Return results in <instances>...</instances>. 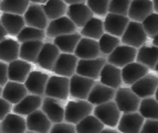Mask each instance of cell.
Segmentation results:
<instances>
[{"label":"cell","instance_id":"1f68e13d","mask_svg":"<svg viewBox=\"0 0 158 133\" xmlns=\"http://www.w3.org/2000/svg\"><path fill=\"white\" fill-rule=\"evenodd\" d=\"M43 44H44L43 41H30L21 43L19 58L31 63V64H37L38 56L42 50Z\"/></svg>","mask_w":158,"mask_h":133},{"label":"cell","instance_id":"681fc988","mask_svg":"<svg viewBox=\"0 0 158 133\" xmlns=\"http://www.w3.org/2000/svg\"><path fill=\"white\" fill-rule=\"evenodd\" d=\"M63 1L68 6L75 5V3H81V2H86V0H63Z\"/></svg>","mask_w":158,"mask_h":133},{"label":"cell","instance_id":"db71d44e","mask_svg":"<svg viewBox=\"0 0 158 133\" xmlns=\"http://www.w3.org/2000/svg\"><path fill=\"white\" fill-rule=\"evenodd\" d=\"M153 45H155V46L158 47V34L155 37H153Z\"/></svg>","mask_w":158,"mask_h":133},{"label":"cell","instance_id":"7dc6e473","mask_svg":"<svg viewBox=\"0 0 158 133\" xmlns=\"http://www.w3.org/2000/svg\"><path fill=\"white\" fill-rule=\"evenodd\" d=\"M9 81L8 76V63L0 61V86L5 87V85Z\"/></svg>","mask_w":158,"mask_h":133},{"label":"cell","instance_id":"5bb4252c","mask_svg":"<svg viewBox=\"0 0 158 133\" xmlns=\"http://www.w3.org/2000/svg\"><path fill=\"white\" fill-rule=\"evenodd\" d=\"M61 52L54 43L45 42L37 60V65L45 71L52 72L53 66L58 61Z\"/></svg>","mask_w":158,"mask_h":133},{"label":"cell","instance_id":"91938a15","mask_svg":"<svg viewBox=\"0 0 158 133\" xmlns=\"http://www.w3.org/2000/svg\"><path fill=\"white\" fill-rule=\"evenodd\" d=\"M1 1H2V0H0V2H1Z\"/></svg>","mask_w":158,"mask_h":133},{"label":"cell","instance_id":"e575fe53","mask_svg":"<svg viewBox=\"0 0 158 133\" xmlns=\"http://www.w3.org/2000/svg\"><path fill=\"white\" fill-rule=\"evenodd\" d=\"M81 35L83 37H89V39L98 40L102 37V35L105 33L104 30V21L100 18L93 17L81 29Z\"/></svg>","mask_w":158,"mask_h":133},{"label":"cell","instance_id":"ac0fdd59","mask_svg":"<svg viewBox=\"0 0 158 133\" xmlns=\"http://www.w3.org/2000/svg\"><path fill=\"white\" fill-rule=\"evenodd\" d=\"M145 120L146 119L139 112L123 113L117 129L122 133H139Z\"/></svg>","mask_w":158,"mask_h":133},{"label":"cell","instance_id":"6f0895ef","mask_svg":"<svg viewBox=\"0 0 158 133\" xmlns=\"http://www.w3.org/2000/svg\"><path fill=\"white\" fill-rule=\"evenodd\" d=\"M155 71L157 72V74H158V63H157V65H156V67H155Z\"/></svg>","mask_w":158,"mask_h":133},{"label":"cell","instance_id":"bcb514c9","mask_svg":"<svg viewBox=\"0 0 158 133\" xmlns=\"http://www.w3.org/2000/svg\"><path fill=\"white\" fill-rule=\"evenodd\" d=\"M12 108H13V104H11L9 101L3 99L2 97H0V122H1L9 113H11Z\"/></svg>","mask_w":158,"mask_h":133},{"label":"cell","instance_id":"8d00e7d4","mask_svg":"<svg viewBox=\"0 0 158 133\" xmlns=\"http://www.w3.org/2000/svg\"><path fill=\"white\" fill-rule=\"evenodd\" d=\"M30 3V0H2L0 2V11L23 16Z\"/></svg>","mask_w":158,"mask_h":133},{"label":"cell","instance_id":"8992f818","mask_svg":"<svg viewBox=\"0 0 158 133\" xmlns=\"http://www.w3.org/2000/svg\"><path fill=\"white\" fill-rule=\"evenodd\" d=\"M95 83L94 79L74 74L70 78V96L74 99L87 100Z\"/></svg>","mask_w":158,"mask_h":133},{"label":"cell","instance_id":"f1b7e54d","mask_svg":"<svg viewBox=\"0 0 158 133\" xmlns=\"http://www.w3.org/2000/svg\"><path fill=\"white\" fill-rule=\"evenodd\" d=\"M0 21L5 26L6 31L8 32V35L11 37H18V34L26 26L23 16L15 14V13L2 12V14L0 16Z\"/></svg>","mask_w":158,"mask_h":133},{"label":"cell","instance_id":"6da1fadb","mask_svg":"<svg viewBox=\"0 0 158 133\" xmlns=\"http://www.w3.org/2000/svg\"><path fill=\"white\" fill-rule=\"evenodd\" d=\"M93 110H94V106L87 100H70L65 104L64 121L72 124H77L83 119L92 115Z\"/></svg>","mask_w":158,"mask_h":133},{"label":"cell","instance_id":"d6986e66","mask_svg":"<svg viewBox=\"0 0 158 133\" xmlns=\"http://www.w3.org/2000/svg\"><path fill=\"white\" fill-rule=\"evenodd\" d=\"M27 129L35 133H49L52 128V122L42 110L39 109L26 117Z\"/></svg>","mask_w":158,"mask_h":133},{"label":"cell","instance_id":"484cf974","mask_svg":"<svg viewBox=\"0 0 158 133\" xmlns=\"http://www.w3.org/2000/svg\"><path fill=\"white\" fill-rule=\"evenodd\" d=\"M27 131L26 118L17 113H9L0 122V133H26Z\"/></svg>","mask_w":158,"mask_h":133},{"label":"cell","instance_id":"11a10c76","mask_svg":"<svg viewBox=\"0 0 158 133\" xmlns=\"http://www.w3.org/2000/svg\"><path fill=\"white\" fill-rule=\"evenodd\" d=\"M155 99L158 101V87H157V90H156V92H155Z\"/></svg>","mask_w":158,"mask_h":133},{"label":"cell","instance_id":"2e32d148","mask_svg":"<svg viewBox=\"0 0 158 133\" xmlns=\"http://www.w3.org/2000/svg\"><path fill=\"white\" fill-rule=\"evenodd\" d=\"M158 87V77L152 74H147L142 79L131 86V89L139 97L140 99L149 98L155 96V92Z\"/></svg>","mask_w":158,"mask_h":133},{"label":"cell","instance_id":"b9f144b4","mask_svg":"<svg viewBox=\"0 0 158 133\" xmlns=\"http://www.w3.org/2000/svg\"><path fill=\"white\" fill-rule=\"evenodd\" d=\"M111 0H86V5L95 16L104 17L108 13V6Z\"/></svg>","mask_w":158,"mask_h":133},{"label":"cell","instance_id":"d590c367","mask_svg":"<svg viewBox=\"0 0 158 133\" xmlns=\"http://www.w3.org/2000/svg\"><path fill=\"white\" fill-rule=\"evenodd\" d=\"M104 123L101 122L94 115H91L75 124L77 133H101L104 129Z\"/></svg>","mask_w":158,"mask_h":133},{"label":"cell","instance_id":"680465c9","mask_svg":"<svg viewBox=\"0 0 158 133\" xmlns=\"http://www.w3.org/2000/svg\"><path fill=\"white\" fill-rule=\"evenodd\" d=\"M26 133H35V132H32V131H29V130H28V131H27Z\"/></svg>","mask_w":158,"mask_h":133},{"label":"cell","instance_id":"7a4b0ae2","mask_svg":"<svg viewBox=\"0 0 158 133\" xmlns=\"http://www.w3.org/2000/svg\"><path fill=\"white\" fill-rule=\"evenodd\" d=\"M114 101L116 102L121 112L129 113L138 111L142 99L131 88L121 87V88L116 89Z\"/></svg>","mask_w":158,"mask_h":133},{"label":"cell","instance_id":"ba28073f","mask_svg":"<svg viewBox=\"0 0 158 133\" xmlns=\"http://www.w3.org/2000/svg\"><path fill=\"white\" fill-rule=\"evenodd\" d=\"M106 63H107V60L105 57H98L93 60H79L77 74L96 80L100 78V74Z\"/></svg>","mask_w":158,"mask_h":133},{"label":"cell","instance_id":"836d02e7","mask_svg":"<svg viewBox=\"0 0 158 133\" xmlns=\"http://www.w3.org/2000/svg\"><path fill=\"white\" fill-rule=\"evenodd\" d=\"M41 6L44 10L47 18L50 21L66 16L69 7L63 0H48L47 2H44Z\"/></svg>","mask_w":158,"mask_h":133},{"label":"cell","instance_id":"3957f363","mask_svg":"<svg viewBox=\"0 0 158 133\" xmlns=\"http://www.w3.org/2000/svg\"><path fill=\"white\" fill-rule=\"evenodd\" d=\"M121 110L118 109L117 104L114 100L105 102V104L95 106L93 110V115L98 118L104 125H107L110 128H115L118 125L119 119H121Z\"/></svg>","mask_w":158,"mask_h":133},{"label":"cell","instance_id":"f35d334b","mask_svg":"<svg viewBox=\"0 0 158 133\" xmlns=\"http://www.w3.org/2000/svg\"><path fill=\"white\" fill-rule=\"evenodd\" d=\"M47 37L45 34V30H40L37 28H32V26L26 25L21 32L18 34L17 40L21 44L24 42H30V41H43Z\"/></svg>","mask_w":158,"mask_h":133},{"label":"cell","instance_id":"60d3db41","mask_svg":"<svg viewBox=\"0 0 158 133\" xmlns=\"http://www.w3.org/2000/svg\"><path fill=\"white\" fill-rule=\"evenodd\" d=\"M131 0H111L108 6V13H115L128 17Z\"/></svg>","mask_w":158,"mask_h":133},{"label":"cell","instance_id":"ffe728a7","mask_svg":"<svg viewBox=\"0 0 158 133\" xmlns=\"http://www.w3.org/2000/svg\"><path fill=\"white\" fill-rule=\"evenodd\" d=\"M74 55L79 60H93V58L100 57L101 50L98 41L82 37L75 49Z\"/></svg>","mask_w":158,"mask_h":133},{"label":"cell","instance_id":"f907efd6","mask_svg":"<svg viewBox=\"0 0 158 133\" xmlns=\"http://www.w3.org/2000/svg\"><path fill=\"white\" fill-rule=\"evenodd\" d=\"M101 133H119V131L115 130L113 128H104Z\"/></svg>","mask_w":158,"mask_h":133},{"label":"cell","instance_id":"30bf717a","mask_svg":"<svg viewBox=\"0 0 158 133\" xmlns=\"http://www.w3.org/2000/svg\"><path fill=\"white\" fill-rule=\"evenodd\" d=\"M77 63H79V58L74 54L61 53L58 61L53 66L52 72L58 76L71 78L74 74H77Z\"/></svg>","mask_w":158,"mask_h":133},{"label":"cell","instance_id":"f546056e","mask_svg":"<svg viewBox=\"0 0 158 133\" xmlns=\"http://www.w3.org/2000/svg\"><path fill=\"white\" fill-rule=\"evenodd\" d=\"M20 55V43L18 40L7 37L0 42V61L5 63H11L19 58Z\"/></svg>","mask_w":158,"mask_h":133},{"label":"cell","instance_id":"7c38bea8","mask_svg":"<svg viewBox=\"0 0 158 133\" xmlns=\"http://www.w3.org/2000/svg\"><path fill=\"white\" fill-rule=\"evenodd\" d=\"M41 110L47 115V117L51 120V122L60 123L64 121V115H65V106L63 104L62 100L44 97L41 106Z\"/></svg>","mask_w":158,"mask_h":133},{"label":"cell","instance_id":"d6a6232c","mask_svg":"<svg viewBox=\"0 0 158 133\" xmlns=\"http://www.w3.org/2000/svg\"><path fill=\"white\" fill-rule=\"evenodd\" d=\"M81 39V33L75 32V33L66 34V35H61V37H56V39H53V43L58 46V49L60 50L61 53L74 54L75 49H77Z\"/></svg>","mask_w":158,"mask_h":133},{"label":"cell","instance_id":"44dd1931","mask_svg":"<svg viewBox=\"0 0 158 133\" xmlns=\"http://www.w3.org/2000/svg\"><path fill=\"white\" fill-rule=\"evenodd\" d=\"M154 12L155 11L153 0H133L129 7L128 18L132 21L142 23L148 16Z\"/></svg>","mask_w":158,"mask_h":133},{"label":"cell","instance_id":"816d5d0a","mask_svg":"<svg viewBox=\"0 0 158 133\" xmlns=\"http://www.w3.org/2000/svg\"><path fill=\"white\" fill-rule=\"evenodd\" d=\"M48 0H30L31 3H38V5H43L44 2H47Z\"/></svg>","mask_w":158,"mask_h":133},{"label":"cell","instance_id":"7402d4cb","mask_svg":"<svg viewBox=\"0 0 158 133\" xmlns=\"http://www.w3.org/2000/svg\"><path fill=\"white\" fill-rule=\"evenodd\" d=\"M32 72V64L23 60L13 61L8 64V76L9 80L24 84L29 74Z\"/></svg>","mask_w":158,"mask_h":133},{"label":"cell","instance_id":"9c48e42d","mask_svg":"<svg viewBox=\"0 0 158 133\" xmlns=\"http://www.w3.org/2000/svg\"><path fill=\"white\" fill-rule=\"evenodd\" d=\"M77 30V26L73 23V21L68 16H64L62 18L50 21L47 30H45V34H47V37L56 39L61 35L75 33Z\"/></svg>","mask_w":158,"mask_h":133},{"label":"cell","instance_id":"5b68a950","mask_svg":"<svg viewBox=\"0 0 158 133\" xmlns=\"http://www.w3.org/2000/svg\"><path fill=\"white\" fill-rule=\"evenodd\" d=\"M70 96V78L62 76H50L45 88L44 97L56 98L59 100H66Z\"/></svg>","mask_w":158,"mask_h":133},{"label":"cell","instance_id":"603a6c76","mask_svg":"<svg viewBox=\"0 0 158 133\" xmlns=\"http://www.w3.org/2000/svg\"><path fill=\"white\" fill-rule=\"evenodd\" d=\"M42 97L37 95L28 94L19 104H15L12 108V112L22 117H28L34 111L41 109L42 106Z\"/></svg>","mask_w":158,"mask_h":133},{"label":"cell","instance_id":"d4e9b609","mask_svg":"<svg viewBox=\"0 0 158 133\" xmlns=\"http://www.w3.org/2000/svg\"><path fill=\"white\" fill-rule=\"evenodd\" d=\"M100 83L105 85V86L111 87L113 89L121 88L123 84V78H122V68L116 67L106 63L105 66L103 67L102 72L100 74Z\"/></svg>","mask_w":158,"mask_h":133},{"label":"cell","instance_id":"ee69618b","mask_svg":"<svg viewBox=\"0 0 158 133\" xmlns=\"http://www.w3.org/2000/svg\"><path fill=\"white\" fill-rule=\"evenodd\" d=\"M49 133H77V128L75 124L63 121L60 123H54Z\"/></svg>","mask_w":158,"mask_h":133},{"label":"cell","instance_id":"94428289","mask_svg":"<svg viewBox=\"0 0 158 133\" xmlns=\"http://www.w3.org/2000/svg\"><path fill=\"white\" fill-rule=\"evenodd\" d=\"M131 1H133V0H131Z\"/></svg>","mask_w":158,"mask_h":133},{"label":"cell","instance_id":"cb8c5ba5","mask_svg":"<svg viewBox=\"0 0 158 133\" xmlns=\"http://www.w3.org/2000/svg\"><path fill=\"white\" fill-rule=\"evenodd\" d=\"M116 89L105 86L101 83H95L94 87L91 90L87 101L91 102L93 106H100L105 102L112 101L115 98Z\"/></svg>","mask_w":158,"mask_h":133},{"label":"cell","instance_id":"4dcf8cb0","mask_svg":"<svg viewBox=\"0 0 158 133\" xmlns=\"http://www.w3.org/2000/svg\"><path fill=\"white\" fill-rule=\"evenodd\" d=\"M136 62L148 69H155L158 63V47L155 45H143L137 50Z\"/></svg>","mask_w":158,"mask_h":133},{"label":"cell","instance_id":"83f0119b","mask_svg":"<svg viewBox=\"0 0 158 133\" xmlns=\"http://www.w3.org/2000/svg\"><path fill=\"white\" fill-rule=\"evenodd\" d=\"M148 74V68L146 66L142 65L140 63H131L125 67L122 68V78L123 83L132 86L136 81L142 79L144 76Z\"/></svg>","mask_w":158,"mask_h":133},{"label":"cell","instance_id":"f5cc1de1","mask_svg":"<svg viewBox=\"0 0 158 133\" xmlns=\"http://www.w3.org/2000/svg\"><path fill=\"white\" fill-rule=\"evenodd\" d=\"M153 5H154V11L156 13H158V0H153Z\"/></svg>","mask_w":158,"mask_h":133},{"label":"cell","instance_id":"c3c4849f","mask_svg":"<svg viewBox=\"0 0 158 133\" xmlns=\"http://www.w3.org/2000/svg\"><path fill=\"white\" fill-rule=\"evenodd\" d=\"M8 37V32L6 31L5 26L2 25V23H1V21H0V42H2L5 39H7Z\"/></svg>","mask_w":158,"mask_h":133},{"label":"cell","instance_id":"f6af8a7d","mask_svg":"<svg viewBox=\"0 0 158 133\" xmlns=\"http://www.w3.org/2000/svg\"><path fill=\"white\" fill-rule=\"evenodd\" d=\"M139 133H158V120L146 119Z\"/></svg>","mask_w":158,"mask_h":133},{"label":"cell","instance_id":"e0dca14e","mask_svg":"<svg viewBox=\"0 0 158 133\" xmlns=\"http://www.w3.org/2000/svg\"><path fill=\"white\" fill-rule=\"evenodd\" d=\"M66 16L73 21V23L77 28H81L82 29L94 17V13L89 8L86 2H81L69 6Z\"/></svg>","mask_w":158,"mask_h":133},{"label":"cell","instance_id":"9a60e30c","mask_svg":"<svg viewBox=\"0 0 158 133\" xmlns=\"http://www.w3.org/2000/svg\"><path fill=\"white\" fill-rule=\"evenodd\" d=\"M50 76L47 73H43L41 71L34 69L29 74L27 78L24 86L28 89V92L31 95H37V96H44L45 88H47L48 80Z\"/></svg>","mask_w":158,"mask_h":133},{"label":"cell","instance_id":"8fae6325","mask_svg":"<svg viewBox=\"0 0 158 133\" xmlns=\"http://www.w3.org/2000/svg\"><path fill=\"white\" fill-rule=\"evenodd\" d=\"M26 25L37 28L40 30H47L49 25V19L47 18L42 6L38 3H30L29 8L27 9L23 14Z\"/></svg>","mask_w":158,"mask_h":133},{"label":"cell","instance_id":"74e56055","mask_svg":"<svg viewBox=\"0 0 158 133\" xmlns=\"http://www.w3.org/2000/svg\"><path fill=\"white\" fill-rule=\"evenodd\" d=\"M138 112L145 119L158 120V101L152 97L142 99Z\"/></svg>","mask_w":158,"mask_h":133},{"label":"cell","instance_id":"4fadbf2b","mask_svg":"<svg viewBox=\"0 0 158 133\" xmlns=\"http://www.w3.org/2000/svg\"><path fill=\"white\" fill-rule=\"evenodd\" d=\"M131 19L126 16L115 14V13H107L104 19V30L105 33L112 34L114 37L121 39Z\"/></svg>","mask_w":158,"mask_h":133},{"label":"cell","instance_id":"52a82bcc","mask_svg":"<svg viewBox=\"0 0 158 133\" xmlns=\"http://www.w3.org/2000/svg\"><path fill=\"white\" fill-rule=\"evenodd\" d=\"M137 50L138 49L128 46V45H119L108 55L106 60L108 64H112L118 68H123L136 61Z\"/></svg>","mask_w":158,"mask_h":133},{"label":"cell","instance_id":"4316f807","mask_svg":"<svg viewBox=\"0 0 158 133\" xmlns=\"http://www.w3.org/2000/svg\"><path fill=\"white\" fill-rule=\"evenodd\" d=\"M28 94L29 92H28V89L24 86V84L9 80L3 87L2 96L1 97L15 106V104L21 101Z\"/></svg>","mask_w":158,"mask_h":133},{"label":"cell","instance_id":"277c9868","mask_svg":"<svg viewBox=\"0 0 158 133\" xmlns=\"http://www.w3.org/2000/svg\"><path fill=\"white\" fill-rule=\"evenodd\" d=\"M147 39L148 35L146 33L143 24L140 22L131 20L124 34H123V37H121V41L124 45H128V46L135 47V49H139L143 45H145Z\"/></svg>","mask_w":158,"mask_h":133},{"label":"cell","instance_id":"7bdbcfd3","mask_svg":"<svg viewBox=\"0 0 158 133\" xmlns=\"http://www.w3.org/2000/svg\"><path fill=\"white\" fill-rule=\"evenodd\" d=\"M148 37H155L158 34V13L154 12L142 22Z\"/></svg>","mask_w":158,"mask_h":133},{"label":"cell","instance_id":"9f6ffc18","mask_svg":"<svg viewBox=\"0 0 158 133\" xmlns=\"http://www.w3.org/2000/svg\"><path fill=\"white\" fill-rule=\"evenodd\" d=\"M2 89H3V87L0 86V97L2 96Z\"/></svg>","mask_w":158,"mask_h":133},{"label":"cell","instance_id":"ab89813d","mask_svg":"<svg viewBox=\"0 0 158 133\" xmlns=\"http://www.w3.org/2000/svg\"><path fill=\"white\" fill-rule=\"evenodd\" d=\"M121 39L117 37H114L112 34L104 33L100 40H98V44H100L101 54L110 55L116 47L121 45Z\"/></svg>","mask_w":158,"mask_h":133}]
</instances>
